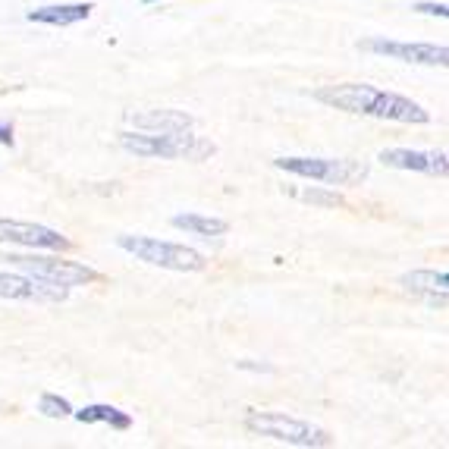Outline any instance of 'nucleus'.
Segmentation results:
<instances>
[{
	"label": "nucleus",
	"instance_id": "obj_3",
	"mask_svg": "<svg viewBox=\"0 0 449 449\" xmlns=\"http://www.w3.org/2000/svg\"><path fill=\"white\" fill-rule=\"evenodd\" d=\"M0 261H10L13 267H20L22 273L29 277H38V280H47V283H57V286H89V283H98L101 273L89 264H79V261H66L60 254H54L51 248H29V252H7L0 254Z\"/></svg>",
	"mask_w": 449,
	"mask_h": 449
},
{
	"label": "nucleus",
	"instance_id": "obj_20",
	"mask_svg": "<svg viewBox=\"0 0 449 449\" xmlns=\"http://www.w3.org/2000/svg\"><path fill=\"white\" fill-rule=\"evenodd\" d=\"M142 3H160V0H142Z\"/></svg>",
	"mask_w": 449,
	"mask_h": 449
},
{
	"label": "nucleus",
	"instance_id": "obj_18",
	"mask_svg": "<svg viewBox=\"0 0 449 449\" xmlns=\"http://www.w3.org/2000/svg\"><path fill=\"white\" fill-rule=\"evenodd\" d=\"M415 13H424V16H436V20H446L449 16V7L446 3H427V0H421V3H415Z\"/></svg>",
	"mask_w": 449,
	"mask_h": 449
},
{
	"label": "nucleus",
	"instance_id": "obj_7",
	"mask_svg": "<svg viewBox=\"0 0 449 449\" xmlns=\"http://www.w3.org/2000/svg\"><path fill=\"white\" fill-rule=\"evenodd\" d=\"M361 51L380 54L390 60H402V63H418V66H446L449 51L446 45H427V41H393V38H365L358 41Z\"/></svg>",
	"mask_w": 449,
	"mask_h": 449
},
{
	"label": "nucleus",
	"instance_id": "obj_4",
	"mask_svg": "<svg viewBox=\"0 0 449 449\" xmlns=\"http://www.w3.org/2000/svg\"><path fill=\"white\" fill-rule=\"evenodd\" d=\"M245 430L254 436H267L273 443H286V446H302V449L333 446V436L327 430L314 427V424L302 421V418H289L283 411H248Z\"/></svg>",
	"mask_w": 449,
	"mask_h": 449
},
{
	"label": "nucleus",
	"instance_id": "obj_15",
	"mask_svg": "<svg viewBox=\"0 0 449 449\" xmlns=\"http://www.w3.org/2000/svg\"><path fill=\"white\" fill-rule=\"evenodd\" d=\"M173 227L176 229H185V233L192 236H223L229 229L227 220H220V217H208V214H173Z\"/></svg>",
	"mask_w": 449,
	"mask_h": 449
},
{
	"label": "nucleus",
	"instance_id": "obj_10",
	"mask_svg": "<svg viewBox=\"0 0 449 449\" xmlns=\"http://www.w3.org/2000/svg\"><path fill=\"white\" fill-rule=\"evenodd\" d=\"M380 160L393 170H411V173H427V176L446 179L449 158L443 151H411V148H383Z\"/></svg>",
	"mask_w": 449,
	"mask_h": 449
},
{
	"label": "nucleus",
	"instance_id": "obj_16",
	"mask_svg": "<svg viewBox=\"0 0 449 449\" xmlns=\"http://www.w3.org/2000/svg\"><path fill=\"white\" fill-rule=\"evenodd\" d=\"M38 411L45 418H73L70 399H63L60 393H41L38 396Z\"/></svg>",
	"mask_w": 449,
	"mask_h": 449
},
{
	"label": "nucleus",
	"instance_id": "obj_11",
	"mask_svg": "<svg viewBox=\"0 0 449 449\" xmlns=\"http://www.w3.org/2000/svg\"><path fill=\"white\" fill-rule=\"evenodd\" d=\"M399 283L409 292L427 296V302H434L436 308H446V292H449L446 271H411V273H402Z\"/></svg>",
	"mask_w": 449,
	"mask_h": 449
},
{
	"label": "nucleus",
	"instance_id": "obj_8",
	"mask_svg": "<svg viewBox=\"0 0 449 449\" xmlns=\"http://www.w3.org/2000/svg\"><path fill=\"white\" fill-rule=\"evenodd\" d=\"M0 242L20 248H51V252H70L73 248V242L60 229H51L45 223L7 220V217H0Z\"/></svg>",
	"mask_w": 449,
	"mask_h": 449
},
{
	"label": "nucleus",
	"instance_id": "obj_14",
	"mask_svg": "<svg viewBox=\"0 0 449 449\" xmlns=\"http://www.w3.org/2000/svg\"><path fill=\"white\" fill-rule=\"evenodd\" d=\"M73 418L82 424H107L114 430H129L132 427V415L116 405H107V402H95V405H85V409H73Z\"/></svg>",
	"mask_w": 449,
	"mask_h": 449
},
{
	"label": "nucleus",
	"instance_id": "obj_13",
	"mask_svg": "<svg viewBox=\"0 0 449 449\" xmlns=\"http://www.w3.org/2000/svg\"><path fill=\"white\" fill-rule=\"evenodd\" d=\"M129 123L142 132H185L195 126L185 110H148V114H132Z\"/></svg>",
	"mask_w": 449,
	"mask_h": 449
},
{
	"label": "nucleus",
	"instance_id": "obj_9",
	"mask_svg": "<svg viewBox=\"0 0 449 449\" xmlns=\"http://www.w3.org/2000/svg\"><path fill=\"white\" fill-rule=\"evenodd\" d=\"M70 289L47 280L29 277V273H3L0 271V298H13V302H66Z\"/></svg>",
	"mask_w": 449,
	"mask_h": 449
},
{
	"label": "nucleus",
	"instance_id": "obj_17",
	"mask_svg": "<svg viewBox=\"0 0 449 449\" xmlns=\"http://www.w3.org/2000/svg\"><path fill=\"white\" fill-rule=\"evenodd\" d=\"M296 198L302 201H311V204H324V208H340L342 198L336 192H324V189H311V192H296Z\"/></svg>",
	"mask_w": 449,
	"mask_h": 449
},
{
	"label": "nucleus",
	"instance_id": "obj_6",
	"mask_svg": "<svg viewBox=\"0 0 449 449\" xmlns=\"http://www.w3.org/2000/svg\"><path fill=\"white\" fill-rule=\"evenodd\" d=\"M273 167L324 185H355V183H365L367 173H371L367 164L346 160V158H277Z\"/></svg>",
	"mask_w": 449,
	"mask_h": 449
},
{
	"label": "nucleus",
	"instance_id": "obj_19",
	"mask_svg": "<svg viewBox=\"0 0 449 449\" xmlns=\"http://www.w3.org/2000/svg\"><path fill=\"white\" fill-rule=\"evenodd\" d=\"M0 145L13 148V123L10 120H0Z\"/></svg>",
	"mask_w": 449,
	"mask_h": 449
},
{
	"label": "nucleus",
	"instance_id": "obj_2",
	"mask_svg": "<svg viewBox=\"0 0 449 449\" xmlns=\"http://www.w3.org/2000/svg\"><path fill=\"white\" fill-rule=\"evenodd\" d=\"M120 145L139 158H160V160H204L217 151L208 139L185 132H123Z\"/></svg>",
	"mask_w": 449,
	"mask_h": 449
},
{
	"label": "nucleus",
	"instance_id": "obj_5",
	"mask_svg": "<svg viewBox=\"0 0 449 449\" xmlns=\"http://www.w3.org/2000/svg\"><path fill=\"white\" fill-rule=\"evenodd\" d=\"M116 245L151 267H164V271H179V273L204 271L201 254H198L195 248L179 245V242H164V239H154V236L123 233V236H116Z\"/></svg>",
	"mask_w": 449,
	"mask_h": 449
},
{
	"label": "nucleus",
	"instance_id": "obj_1",
	"mask_svg": "<svg viewBox=\"0 0 449 449\" xmlns=\"http://www.w3.org/2000/svg\"><path fill=\"white\" fill-rule=\"evenodd\" d=\"M314 98L327 107L346 110V114H365L377 116V120H393V123H415L424 126L430 123V114L418 101L396 91H380L365 82H342V85H324L314 91Z\"/></svg>",
	"mask_w": 449,
	"mask_h": 449
},
{
	"label": "nucleus",
	"instance_id": "obj_12",
	"mask_svg": "<svg viewBox=\"0 0 449 449\" xmlns=\"http://www.w3.org/2000/svg\"><path fill=\"white\" fill-rule=\"evenodd\" d=\"M91 3H47V7L29 10V22H38V26H76V22H85L91 16Z\"/></svg>",
	"mask_w": 449,
	"mask_h": 449
}]
</instances>
